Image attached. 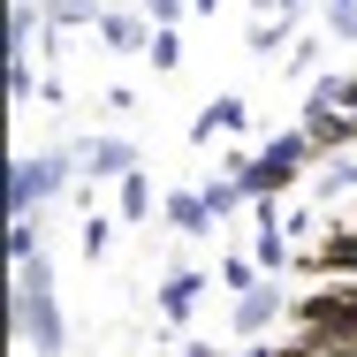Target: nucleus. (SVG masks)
<instances>
[{
	"label": "nucleus",
	"instance_id": "1",
	"mask_svg": "<svg viewBox=\"0 0 357 357\" xmlns=\"http://www.w3.org/2000/svg\"><path fill=\"white\" fill-rule=\"evenodd\" d=\"M15 342L31 357H61L69 350V319H61V296H54V259H23L15 266Z\"/></svg>",
	"mask_w": 357,
	"mask_h": 357
},
{
	"label": "nucleus",
	"instance_id": "2",
	"mask_svg": "<svg viewBox=\"0 0 357 357\" xmlns=\"http://www.w3.org/2000/svg\"><path fill=\"white\" fill-rule=\"evenodd\" d=\"M312 160H319V144L304 137V130H282L274 144H259V152H251V167H243L236 183H243V198L259 206V198H282V190L312 167Z\"/></svg>",
	"mask_w": 357,
	"mask_h": 357
},
{
	"label": "nucleus",
	"instance_id": "3",
	"mask_svg": "<svg viewBox=\"0 0 357 357\" xmlns=\"http://www.w3.org/2000/svg\"><path fill=\"white\" fill-rule=\"evenodd\" d=\"M289 319L304 327V342H357V274H335L312 296H296Z\"/></svg>",
	"mask_w": 357,
	"mask_h": 357
},
{
	"label": "nucleus",
	"instance_id": "4",
	"mask_svg": "<svg viewBox=\"0 0 357 357\" xmlns=\"http://www.w3.org/2000/svg\"><path fill=\"white\" fill-rule=\"evenodd\" d=\"M69 167H84V152H31V160H8V220L38 213L46 198L69 190Z\"/></svg>",
	"mask_w": 357,
	"mask_h": 357
},
{
	"label": "nucleus",
	"instance_id": "5",
	"mask_svg": "<svg viewBox=\"0 0 357 357\" xmlns=\"http://www.w3.org/2000/svg\"><path fill=\"white\" fill-rule=\"evenodd\" d=\"M296 130L319 144V160H327V152H357V114L335 107V84H327V76H312V99H304V122H296Z\"/></svg>",
	"mask_w": 357,
	"mask_h": 357
},
{
	"label": "nucleus",
	"instance_id": "6",
	"mask_svg": "<svg viewBox=\"0 0 357 357\" xmlns=\"http://www.w3.org/2000/svg\"><path fill=\"white\" fill-rule=\"evenodd\" d=\"M289 312H296V296H282V274H266L259 289L236 296V335H243V342H266L274 319H289Z\"/></svg>",
	"mask_w": 357,
	"mask_h": 357
},
{
	"label": "nucleus",
	"instance_id": "7",
	"mask_svg": "<svg viewBox=\"0 0 357 357\" xmlns=\"http://www.w3.org/2000/svg\"><path fill=\"white\" fill-rule=\"evenodd\" d=\"M76 152H84V175H91V183H122V175H137V144H130V137H84Z\"/></svg>",
	"mask_w": 357,
	"mask_h": 357
},
{
	"label": "nucleus",
	"instance_id": "8",
	"mask_svg": "<svg viewBox=\"0 0 357 357\" xmlns=\"http://www.w3.org/2000/svg\"><path fill=\"white\" fill-rule=\"evenodd\" d=\"M243 122H251V107H243V99H236V91H220L213 107H206V114H198V122H190V144H213V137H236V130H243Z\"/></svg>",
	"mask_w": 357,
	"mask_h": 357
},
{
	"label": "nucleus",
	"instance_id": "9",
	"mask_svg": "<svg viewBox=\"0 0 357 357\" xmlns=\"http://www.w3.org/2000/svg\"><path fill=\"white\" fill-rule=\"evenodd\" d=\"M312 198L335 206V198H357V152H327L319 175H312Z\"/></svg>",
	"mask_w": 357,
	"mask_h": 357
},
{
	"label": "nucleus",
	"instance_id": "10",
	"mask_svg": "<svg viewBox=\"0 0 357 357\" xmlns=\"http://www.w3.org/2000/svg\"><path fill=\"white\" fill-rule=\"evenodd\" d=\"M198 296H206V274H198V266L167 274V282H160V319H190V312H198Z\"/></svg>",
	"mask_w": 357,
	"mask_h": 357
},
{
	"label": "nucleus",
	"instance_id": "11",
	"mask_svg": "<svg viewBox=\"0 0 357 357\" xmlns=\"http://www.w3.org/2000/svg\"><path fill=\"white\" fill-rule=\"evenodd\" d=\"M167 228H175V236H213V206H206V190H175V198H167Z\"/></svg>",
	"mask_w": 357,
	"mask_h": 357
},
{
	"label": "nucleus",
	"instance_id": "12",
	"mask_svg": "<svg viewBox=\"0 0 357 357\" xmlns=\"http://www.w3.org/2000/svg\"><path fill=\"white\" fill-rule=\"evenodd\" d=\"M38 23H46V8H38V0H15V8H8V61H31Z\"/></svg>",
	"mask_w": 357,
	"mask_h": 357
},
{
	"label": "nucleus",
	"instance_id": "13",
	"mask_svg": "<svg viewBox=\"0 0 357 357\" xmlns=\"http://www.w3.org/2000/svg\"><path fill=\"white\" fill-rule=\"evenodd\" d=\"M99 38H107V46H114V54H137V46H152V31H144L137 15H114V8H107V15H99Z\"/></svg>",
	"mask_w": 357,
	"mask_h": 357
},
{
	"label": "nucleus",
	"instance_id": "14",
	"mask_svg": "<svg viewBox=\"0 0 357 357\" xmlns=\"http://www.w3.org/2000/svg\"><path fill=\"white\" fill-rule=\"evenodd\" d=\"M114 213L130 220V228L152 220V183H144V175H122V183H114Z\"/></svg>",
	"mask_w": 357,
	"mask_h": 357
},
{
	"label": "nucleus",
	"instance_id": "15",
	"mask_svg": "<svg viewBox=\"0 0 357 357\" xmlns=\"http://www.w3.org/2000/svg\"><path fill=\"white\" fill-rule=\"evenodd\" d=\"M38 251H46V228H38V213H15V220H8V259L23 266V259H38Z\"/></svg>",
	"mask_w": 357,
	"mask_h": 357
},
{
	"label": "nucleus",
	"instance_id": "16",
	"mask_svg": "<svg viewBox=\"0 0 357 357\" xmlns=\"http://www.w3.org/2000/svg\"><path fill=\"white\" fill-rule=\"evenodd\" d=\"M251 54H259V61L289 54V15H259V23H251Z\"/></svg>",
	"mask_w": 357,
	"mask_h": 357
},
{
	"label": "nucleus",
	"instance_id": "17",
	"mask_svg": "<svg viewBox=\"0 0 357 357\" xmlns=\"http://www.w3.org/2000/svg\"><path fill=\"white\" fill-rule=\"evenodd\" d=\"M38 8H46V23H61V31H69V23H91V31H99V15H107L99 0H38Z\"/></svg>",
	"mask_w": 357,
	"mask_h": 357
},
{
	"label": "nucleus",
	"instance_id": "18",
	"mask_svg": "<svg viewBox=\"0 0 357 357\" xmlns=\"http://www.w3.org/2000/svg\"><path fill=\"white\" fill-rule=\"evenodd\" d=\"M107 243H114V220H107V213H84V228H76V251H84V259H107Z\"/></svg>",
	"mask_w": 357,
	"mask_h": 357
},
{
	"label": "nucleus",
	"instance_id": "19",
	"mask_svg": "<svg viewBox=\"0 0 357 357\" xmlns=\"http://www.w3.org/2000/svg\"><path fill=\"white\" fill-rule=\"evenodd\" d=\"M206 206H213V220H228V213H243L251 198H243V183H236V175H220V183H206Z\"/></svg>",
	"mask_w": 357,
	"mask_h": 357
},
{
	"label": "nucleus",
	"instance_id": "20",
	"mask_svg": "<svg viewBox=\"0 0 357 357\" xmlns=\"http://www.w3.org/2000/svg\"><path fill=\"white\" fill-rule=\"evenodd\" d=\"M144 54H152V69H160V76L183 69V38H175V31H152V46H144Z\"/></svg>",
	"mask_w": 357,
	"mask_h": 357
},
{
	"label": "nucleus",
	"instance_id": "21",
	"mask_svg": "<svg viewBox=\"0 0 357 357\" xmlns=\"http://www.w3.org/2000/svg\"><path fill=\"white\" fill-rule=\"evenodd\" d=\"M31 91H46V84L31 76V61H8V107H31Z\"/></svg>",
	"mask_w": 357,
	"mask_h": 357
},
{
	"label": "nucleus",
	"instance_id": "22",
	"mask_svg": "<svg viewBox=\"0 0 357 357\" xmlns=\"http://www.w3.org/2000/svg\"><path fill=\"white\" fill-rule=\"evenodd\" d=\"M220 282H228L236 296H243V289H259L266 274H259V259H228V266H220Z\"/></svg>",
	"mask_w": 357,
	"mask_h": 357
},
{
	"label": "nucleus",
	"instance_id": "23",
	"mask_svg": "<svg viewBox=\"0 0 357 357\" xmlns=\"http://www.w3.org/2000/svg\"><path fill=\"white\" fill-rule=\"evenodd\" d=\"M289 76H319V38H304V46H289Z\"/></svg>",
	"mask_w": 357,
	"mask_h": 357
},
{
	"label": "nucleus",
	"instance_id": "24",
	"mask_svg": "<svg viewBox=\"0 0 357 357\" xmlns=\"http://www.w3.org/2000/svg\"><path fill=\"white\" fill-rule=\"evenodd\" d=\"M327 38H350V46H357V0H342V8H327Z\"/></svg>",
	"mask_w": 357,
	"mask_h": 357
},
{
	"label": "nucleus",
	"instance_id": "25",
	"mask_svg": "<svg viewBox=\"0 0 357 357\" xmlns=\"http://www.w3.org/2000/svg\"><path fill=\"white\" fill-rule=\"evenodd\" d=\"M327 84H335V107H350V114H357V76H327Z\"/></svg>",
	"mask_w": 357,
	"mask_h": 357
},
{
	"label": "nucleus",
	"instance_id": "26",
	"mask_svg": "<svg viewBox=\"0 0 357 357\" xmlns=\"http://www.w3.org/2000/svg\"><path fill=\"white\" fill-rule=\"evenodd\" d=\"M304 0H259V15H296Z\"/></svg>",
	"mask_w": 357,
	"mask_h": 357
},
{
	"label": "nucleus",
	"instance_id": "27",
	"mask_svg": "<svg viewBox=\"0 0 357 357\" xmlns=\"http://www.w3.org/2000/svg\"><path fill=\"white\" fill-rule=\"evenodd\" d=\"M236 357H282V342H251V350H236Z\"/></svg>",
	"mask_w": 357,
	"mask_h": 357
},
{
	"label": "nucleus",
	"instance_id": "28",
	"mask_svg": "<svg viewBox=\"0 0 357 357\" xmlns=\"http://www.w3.org/2000/svg\"><path fill=\"white\" fill-rule=\"evenodd\" d=\"M183 357H228V350H213V342H190V350H183Z\"/></svg>",
	"mask_w": 357,
	"mask_h": 357
},
{
	"label": "nucleus",
	"instance_id": "29",
	"mask_svg": "<svg viewBox=\"0 0 357 357\" xmlns=\"http://www.w3.org/2000/svg\"><path fill=\"white\" fill-rule=\"evenodd\" d=\"M190 8H198V15H213V8H220V0H190Z\"/></svg>",
	"mask_w": 357,
	"mask_h": 357
},
{
	"label": "nucleus",
	"instance_id": "30",
	"mask_svg": "<svg viewBox=\"0 0 357 357\" xmlns=\"http://www.w3.org/2000/svg\"><path fill=\"white\" fill-rule=\"evenodd\" d=\"M327 8H342V0H327Z\"/></svg>",
	"mask_w": 357,
	"mask_h": 357
}]
</instances>
